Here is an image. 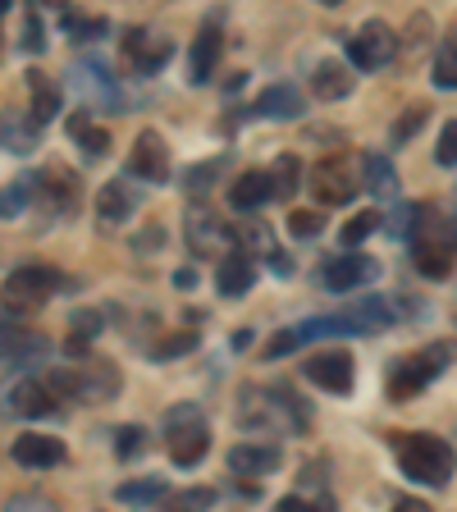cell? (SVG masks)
Returning a JSON list of instances; mask_svg holds the SVG:
<instances>
[{"instance_id":"cell-1","label":"cell","mask_w":457,"mask_h":512,"mask_svg":"<svg viewBox=\"0 0 457 512\" xmlns=\"http://www.w3.org/2000/svg\"><path fill=\"white\" fill-rule=\"evenodd\" d=\"M389 448L398 453V467H403L407 480L416 485H430V490H444L453 480V444L439 435H426V430H407V435H389Z\"/></svg>"},{"instance_id":"cell-2","label":"cell","mask_w":457,"mask_h":512,"mask_svg":"<svg viewBox=\"0 0 457 512\" xmlns=\"http://www.w3.org/2000/svg\"><path fill=\"white\" fill-rule=\"evenodd\" d=\"M457 357V343L444 339V343H426L421 352H407V357H394L389 371H384V394L389 403H412L421 389H426L435 375L448 371V362Z\"/></svg>"},{"instance_id":"cell-3","label":"cell","mask_w":457,"mask_h":512,"mask_svg":"<svg viewBox=\"0 0 457 512\" xmlns=\"http://www.w3.org/2000/svg\"><path fill=\"white\" fill-rule=\"evenodd\" d=\"M46 380H51V389L60 398H78V403H106V398L119 394L124 375H119L115 362H101V357H83V352H78L74 366H55Z\"/></svg>"},{"instance_id":"cell-4","label":"cell","mask_w":457,"mask_h":512,"mask_svg":"<svg viewBox=\"0 0 457 512\" xmlns=\"http://www.w3.org/2000/svg\"><path fill=\"white\" fill-rule=\"evenodd\" d=\"M165 448H170L174 467H197L211 448V430L197 403H179L165 412Z\"/></svg>"},{"instance_id":"cell-5","label":"cell","mask_w":457,"mask_h":512,"mask_svg":"<svg viewBox=\"0 0 457 512\" xmlns=\"http://www.w3.org/2000/svg\"><path fill=\"white\" fill-rule=\"evenodd\" d=\"M298 398V394H293ZM284 389H247L243 394V426H261V430H293L307 426L311 416L302 403H293Z\"/></svg>"},{"instance_id":"cell-6","label":"cell","mask_w":457,"mask_h":512,"mask_svg":"<svg viewBox=\"0 0 457 512\" xmlns=\"http://www.w3.org/2000/svg\"><path fill=\"white\" fill-rule=\"evenodd\" d=\"M55 288H60V275H55L51 266H19L5 275L0 298H5V307H10L14 316H28V311H37L46 298H51Z\"/></svg>"},{"instance_id":"cell-7","label":"cell","mask_w":457,"mask_h":512,"mask_svg":"<svg viewBox=\"0 0 457 512\" xmlns=\"http://www.w3.org/2000/svg\"><path fill=\"white\" fill-rule=\"evenodd\" d=\"M362 160H352V156H325L311 170V192H316L320 202H330V206H343L357 197V188H362Z\"/></svg>"},{"instance_id":"cell-8","label":"cell","mask_w":457,"mask_h":512,"mask_svg":"<svg viewBox=\"0 0 457 512\" xmlns=\"http://www.w3.org/2000/svg\"><path fill=\"white\" fill-rule=\"evenodd\" d=\"M302 375H307L316 389L325 394H352V380H357V366H352V352L343 348H320L302 362Z\"/></svg>"},{"instance_id":"cell-9","label":"cell","mask_w":457,"mask_h":512,"mask_svg":"<svg viewBox=\"0 0 457 512\" xmlns=\"http://www.w3.org/2000/svg\"><path fill=\"white\" fill-rule=\"evenodd\" d=\"M398 55V32L389 28V23H380V19H371L357 37L348 42V60H352V69H384V64Z\"/></svg>"},{"instance_id":"cell-10","label":"cell","mask_w":457,"mask_h":512,"mask_svg":"<svg viewBox=\"0 0 457 512\" xmlns=\"http://www.w3.org/2000/svg\"><path fill=\"white\" fill-rule=\"evenodd\" d=\"M375 279H380V261H371L362 252H343L334 261H325V270H320V288H330V293H352V288H366Z\"/></svg>"},{"instance_id":"cell-11","label":"cell","mask_w":457,"mask_h":512,"mask_svg":"<svg viewBox=\"0 0 457 512\" xmlns=\"http://www.w3.org/2000/svg\"><path fill=\"white\" fill-rule=\"evenodd\" d=\"M128 174L147 183H170V147L160 133H142L133 142V156H128Z\"/></svg>"},{"instance_id":"cell-12","label":"cell","mask_w":457,"mask_h":512,"mask_svg":"<svg viewBox=\"0 0 457 512\" xmlns=\"http://www.w3.org/2000/svg\"><path fill=\"white\" fill-rule=\"evenodd\" d=\"M174 55V46L165 42V37H156V32L147 28H128L124 32V60L138 69V74H156V69H165Z\"/></svg>"},{"instance_id":"cell-13","label":"cell","mask_w":457,"mask_h":512,"mask_svg":"<svg viewBox=\"0 0 457 512\" xmlns=\"http://www.w3.org/2000/svg\"><path fill=\"white\" fill-rule=\"evenodd\" d=\"M183 238H188V247L197 256H220V247L234 238V229L211 211H192L188 220H183Z\"/></svg>"},{"instance_id":"cell-14","label":"cell","mask_w":457,"mask_h":512,"mask_svg":"<svg viewBox=\"0 0 457 512\" xmlns=\"http://www.w3.org/2000/svg\"><path fill=\"white\" fill-rule=\"evenodd\" d=\"M55 389H51V380H19L10 389V403H5V412H14V416H55L60 412V403H55Z\"/></svg>"},{"instance_id":"cell-15","label":"cell","mask_w":457,"mask_h":512,"mask_svg":"<svg viewBox=\"0 0 457 512\" xmlns=\"http://www.w3.org/2000/svg\"><path fill=\"white\" fill-rule=\"evenodd\" d=\"M339 320H343V330H348V334H380V330H389V325H394V307L371 293V298L343 307Z\"/></svg>"},{"instance_id":"cell-16","label":"cell","mask_w":457,"mask_h":512,"mask_svg":"<svg viewBox=\"0 0 457 512\" xmlns=\"http://www.w3.org/2000/svg\"><path fill=\"white\" fill-rule=\"evenodd\" d=\"M220 46H224L220 28H215V23H206V28L197 32L192 51H188V83H197V87L211 83L215 69H220Z\"/></svg>"},{"instance_id":"cell-17","label":"cell","mask_w":457,"mask_h":512,"mask_svg":"<svg viewBox=\"0 0 457 512\" xmlns=\"http://www.w3.org/2000/svg\"><path fill=\"white\" fill-rule=\"evenodd\" d=\"M142 202V192L133 188L128 179H110L106 188L96 192V215H101V224H124L128 215L138 211Z\"/></svg>"},{"instance_id":"cell-18","label":"cell","mask_w":457,"mask_h":512,"mask_svg":"<svg viewBox=\"0 0 457 512\" xmlns=\"http://www.w3.org/2000/svg\"><path fill=\"white\" fill-rule=\"evenodd\" d=\"M279 462H284V453H279L275 444H238L229 448V471L234 476H270V471H279Z\"/></svg>"},{"instance_id":"cell-19","label":"cell","mask_w":457,"mask_h":512,"mask_svg":"<svg viewBox=\"0 0 457 512\" xmlns=\"http://www.w3.org/2000/svg\"><path fill=\"white\" fill-rule=\"evenodd\" d=\"M32 179H37V202H46L51 211H74L78 206V179L74 174H64L60 165L32 174Z\"/></svg>"},{"instance_id":"cell-20","label":"cell","mask_w":457,"mask_h":512,"mask_svg":"<svg viewBox=\"0 0 457 512\" xmlns=\"http://www.w3.org/2000/svg\"><path fill=\"white\" fill-rule=\"evenodd\" d=\"M14 462H19V467H32V471L60 467V462H64V444L55 435H19V439H14Z\"/></svg>"},{"instance_id":"cell-21","label":"cell","mask_w":457,"mask_h":512,"mask_svg":"<svg viewBox=\"0 0 457 512\" xmlns=\"http://www.w3.org/2000/svg\"><path fill=\"white\" fill-rule=\"evenodd\" d=\"M256 279V266L247 252H229L220 256V266H215V288H220V298H243L247 288Z\"/></svg>"},{"instance_id":"cell-22","label":"cell","mask_w":457,"mask_h":512,"mask_svg":"<svg viewBox=\"0 0 457 512\" xmlns=\"http://www.w3.org/2000/svg\"><path fill=\"white\" fill-rule=\"evenodd\" d=\"M275 197V179L266 170H247L229 183V206L234 211H256V206H266Z\"/></svg>"},{"instance_id":"cell-23","label":"cell","mask_w":457,"mask_h":512,"mask_svg":"<svg viewBox=\"0 0 457 512\" xmlns=\"http://www.w3.org/2000/svg\"><path fill=\"white\" fill-rule=\"evenodd\" d=\"M302 92L293 83H270L266 92L256 96V115L266 119H302Z\"/></svg>"},{"instance_id":"cell-24","label":"cell","mask_w":457,"mask_h":512,"mask_svg":"<svg viewBox=\"0 0 457 512\" xmlns=\"http://www.w3.org/2000/svg\"><path fill=\"white\" fill-rule=\"evenodd\" d=\"M311 92H316L320 101H343V96L352 92V69H343L339 60L316 64V74H311Z\"/></svg>"},{"instance_id":"cell-25","label":"cell","mask_w":457,"mask_h":512,"mask_svg":"<svg viewBox=\"0 0 457 512\" xmlns=\"http://www.w3.org/2000/svg\"><path fill=\"white\" fill-rule=\"evenodd\" d=\"M28 87H32V110H28V119H32L37 128L51 124V119L60 115V87H55L51 78H42L37 69L28 74Z\"/></svg>"},{"instance_id":"cell-26","label":"cell","mask_w":457,"mask_h":512,"mask_svg":"<svg viewBox=\"0 0 457 512\" xmlns=\"http://www.w3.org/2000/svg\"><path fill=\"white\" fill-rule=\"evenodd\" d=\"M412 261L426 279H444L453 270V247L448 243H412Z\"/></svg>"},{"instance_id":"cell-27","label":"cell","mask_w":457,"mask_h":512,"mask_svg":"<svg viewBox=\"0 0 457 512\" xmlns=\"http://www.w3.org/2000/svg\"><path fill=\"white\" fill-rule=\"evenodd\" d=\"M69 138H74L78 147H83V156H92V160H96V156H106V151H110V133H106V128H96L92 119L83 115V110H78V115L69 119Z\"/></svg>"},{"instance_id":"cell-28","label":"cell","mask_w":457,"mask_h":512,"mask_svg":"<svg viewBox=\"0 0 457 512\" xmlns=\"http://www.w3.org/2000/svg\"><path fill=\"white\" fill-rule=\"evenodd\" d=\"M362 179H366V192H375V197H398V174L389 165V156H366Z\"/></svg>"},{"instance_id":"cell-29","label":"cell","mask_w":457,"mask_h":512,"mask_svg":"<svg viewBox=\"0 0 457 512\" xmlns=\"http://www.w3.org/2000/svg\"><path fill=\"white\" fill-rule=\"evenodd\" d=\"M115 499L119 503H165L170 499V485L160 476H142V480H124L115 490Z\"/></svg>"},{"instance_id":"cell-30","label":"cell","mask_w":457,"mask_h":512,"mask_svg":"<svg viewBox=\"0 0 457 512\" xmlns=\"http://www.w3.org/2000/svg\"><path fill=\"white\" fill-rule=\"evenodd\" d=\"M32 142H37V124H32V119L0 115V147L23 156V151H32Z\"/></svg>"},{"instance_id":"cell-31","label":"cell","mask_w":457,"mask_h":512,"mask_svg":"<svg viewBox=\"0 0 457 512\" xmlns=\"http://www.w3.org/2000/svg\"><path fill=\"white\" fill-rule=\"evenodd\" d=\"M430 78H435V87H448V92H457V28L448 32L444 42H439V55H435V69H430Z\"/></svg>"},{"instance_id":"cell-32","label":"cell","mask_w":457,"mask_h":512,"mask_svg":"<svg viewBox=\"0 0 457 512\" xmlns=\"http://www.w3.org/2000/svg\"><path fill=\"white\" fill-rule=\"evenodd\" d=\"M270 179H275V197H293V192L302 188V160L293 156V151H284V156H275V170H270Z\"/></svg>"},{"instance_id":"cell-33","label":"cell","mask_w":457,"mask_h":512,"mask_svg":"<svg viewBox=\"0 0 457 512\" xmlns=\"http://www.w3.org/2000/svg\"><path fill=\"white\" fill-rule=\"evenodd\" d=\"M96 334H101V311H78V316L69 320V357H78Z\"/></svg>"},{"instance_id":"cell-34","label":"cell","mask_w":457,"mask_h":512,"mask_svg":"<svg viewBox=\"0 0 457 512\" xmlns=\"http://www.w3.org/2000/svg\"><path fill=\"white\" fill-rule=\"evenodd\" d=\"M380 224H384V220H380V211H362V215H352V220L339 229V243H343V247H362L366 238H371L375 229H380Z\"/></svg>"},{"instance_id":"cell-35","label":"cell","mask_w":457,"mask_h":512,"mask_svg":"<svg viewBox=\"0 0 457 512\" xmlns=\"http://www.w3.org/2000/svg\"><path fill=\"white\" fill-rule=\"evenodd\" d=\"M426 124V106H412L407 115L394 119V128H389V138H394V147H403L407 138H416V128Z\"/></svg>"},{"instance_id":"cell-36","label":"cell","mask_w":457,"mask_h":512,"mask_svg":"<svg viewBox=\"0 0 457 512\" xmlns=\"http://www.w3.org/2000/svg\"><path fill=\"white\" fill-rule=\"evenodd\" d=\"M416 220H421V202H407L403 211H394V220L384 224V229H389V234H394V238H407V243H412V234H416Z\"/></svg>"},{"instance_id":"cell-37","label":"cell","mask_w":457,"mask_h":512,"mask_svg":"<svg viewBox=\"0 0 457 512\" xmlns=\"http://www.w3.org/2000/svg\"><path fill=\"white\" fill-rule=\"evenodd\" d=\"M435 160H439V165H444V170H453V165H457V119H448V124L439 128Z\"/></svg>"},{"instance_id":"cell-38","label":"cell","mask_w":457,"mask_h":512,"mask_svg":"<svg viewBox=\"0 0 457 512\" xmlns=\"http://www.w3.org/2000/svg\"><path fill=\"white\" fill-rule=\"evenodd\" d=\"M325 229V215L320 211H293L288 215V234L293 238H316Z\"/></svg>"},{"instance_id":"cell-39","label":"cell","mask_w":457,"mask_h":512,"mask_svg":"<svg viewBox=\"0 0 457 512\" xmlns=\"http://www.w3.org/2000/svg\"><path fill=\"white\" fill-rule=\"evenodd\" d=\"M192 348H197V330H179V334H170L165 343H156V357H160V362H170V357L192 352Z\"/></svg>"},{"instance_id":"cell-40","label":"cell","mask_w":457,"mask_h":512,"mask_svg":"<svg viewBox=\"0 0 457 512\" xmlns=\"http://www.w3.org/2000/svg\"><path fill=\"white\" fill-rule=\"evenodd\" d=\"M238 238H243L247 247H261L256 256H266V261H270V252H275V238H270V229H266L261 220H256V224H243V229H238Z\"/></svg>"},{"instance_id":"cell-41","label":"cell","mask_w":457,"mask_h":512,"mask_svg":"<svg viewBox=\"0 0 457 512\" xmlns=\"http://www.w3.org/2000/svg\"><path fill=\"white\" fill-rule=\"evenodd\" d=\"M64 28H69V37H74V42H87V37H96V32H106V19H83V14H64Z\"/></svg>"},{"instance_id":"cell-42","label":"cell","mask_w":457,"mask_h":512,"mask_svg":"<svg viewBox=\"0 0 457 512\" xmlns=\"http://www.w3.org/2000/svg\"><path fill=\"white\" fill-rule=\"evenodd\" d=\"M142 444H147V430H138V426H119L115 430L119 458H133V453H142Z\"/></svg>"},{"instance_id":"cell-43","label":"cell","mask_w":457,"mask_h":512,"mask_svg":"<svg viewBox=\"0 0 457 512\" xmlns=\"http://www.w3.org/2000/svg\"><path fill=\"white\" fill-rule=\"evenodd\" d=\"M211 174H220V160H206V165H192V170L183 174V188H188V192H206V188H211Z\"/></svg>"},{"instance_id":"cell-44","label":"cell","mask_w":457,"mask_h":512,"mask_svg":"<svg viewBox=\"0 0 457 512\" xmlns=\"http://www.w3.org/2000/svg\"><path fill=\"white\" fill-rule=\"evenodd\" d=\"M293 348H302V339H298V330H279L275 339L266 343V357L275 362V357H284V352H293Z\"/></svg>"},{"instance_id":"cell-45","label":"cell","mask_w":457,"mask_h":512,"mask_svg":"<svg viewBox=\"0 0 457 512\" xmlns=\"http://www.w3.org/2000/svg\"><path fill=\"white\" fill-rule=\"evenodd\" d=\"M215 499H220L215 490H183V494H179L183 508H206V503H215Z\"/></svg>"},{"instance_id":"cell-46","label":"cell","mask_w":457,"mask_h":512,"mask_svg":"<svg viewBox=\"0 0 457 512\" xmlns=\"http://www.w3.org/2000/svg\"><path fill=\"white\" fill-rule=\"evenodd\" d=\"M270 270H275L279 279H288V275H293V261H288V256L275 247V252H270Z\"/></svg>"},{"instance_id":"cell-47","label":"cell","mask_w":457,"mask_h":512,"mask_svg":"<svg viewBox=\"0 0 457 512\" xmlns=\"http://www.w3.org/2000/svg\"><path fill=\"white\" fill-rule=\"evenodd\" d=\"M23 46H37V51H42V23H28V37H23Z\"/></svg>"},{"instance_id":"cell-48","label":"cell","mask_w":457,"mask_h":512,"mask_svg":"<svg viewBox=\"0 0 457 512\" xmlns=\"http://www.w3.org/2000/svg\"><path fill=\"white\" fill-rule=\"evenodd\" d=\"M197 284V270H174V288H192Z\"/></svg>"},{"instance_id":"cell-49","label":"cell","mask_w":457,"mask_h":512,"mask_svg":"<svg viewBox=\"0 0 457 512\" xmlns=\"http://www.w3.org/2000/svg\"><path fill=\"white\" fill-rule=\"evenodd\" d=\"M398 508H407V512H426V503H421V499H398Z\"/></svg>"},{"instance_id":"cell-50","label":"cell","mask_w":457,"mask_h":512,"mask_svg":"<svg viewBox=\"0 0 457 512\" xmlns=\"http://www.w3.org/2000/svg\"><path fill=\"white\" fill-rule=\"evenodd\" d=\"M64 0H32V10H60Z\"/></svg>"},{"instance_id":"cell-51","label":"cell","mask_w":457,"mask_h":512,"mask_svg":"<svg viewBox=\"0 0 457 512\" xmlns=\"http://www.w3.org/2000/svg\"><path fill=\"white\" fill-rule=\"evenodd\" d=\"M5 10H10V0H0V19H5Z\"/></svg>"},{"instance_id":"cell-52","label":"cell","mask_w":457,"mask_h":512,"mask_svg":"<svg viewBox=\"0 0 457 512\" xmlns=\"http://www.w3.org/2000/svg\"><path fill=\"white\" fill-rule=\"evenodd\" d=\"M320 5H343V0H320Z\"/></svg>"},{"instance_id":"cell-53","label":"cell","mask_w":457,"mask_h":512,"mask_svg":"<svg viewBox=\"0 0 457 512\" xmlns=\"http://www.w3.org/2000/svg\"><path fill=\"white\" fill-rule=\"evenodd\" d=\"M453 220H457V215H453Z\"/></svg>"}]
</instances>
